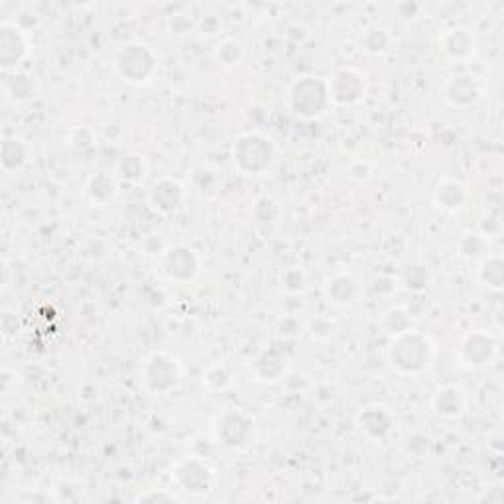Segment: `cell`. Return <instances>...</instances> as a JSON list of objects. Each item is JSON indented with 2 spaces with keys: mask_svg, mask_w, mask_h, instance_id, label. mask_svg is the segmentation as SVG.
Masks as SVG:
<instances>
[{
  "mask_svg": "<svg viewBox=\"0 0 504 504\" xmlns=\"http://www.w3.org/2000/svg\"><path fill=\"white\" fill-rule=\"evenodd\" d=\"M436 361V343L428 333L408 329L390 339L386 347V364L400 377H420Z\"/></svg>",
  "mask_w": 504,
  "mask_h": 504,
  "instance_id": "cell-1",
  "label": "cell"
},
{
  "mask_svg": "<svg viewBox=\"0 0 504 504\" xmlns=\"http://www.w3.org/2000/svg\"><path fill=\"white\" fill-rule=\"evenodd\" d=\"M286 109L300 120H317L332 111V93L325 77L306 73L295 77L284 95Z\"/></svg>",
  "mask_w": 504,
  "mask_h": 504,
  "instance_id": "cell-2",
  "label": "cell"
},
{
  "mask_svg": "<svg viewBox=\"0 0 504 504\" xmlns=\"http://www.w3.org/2000/svg\"><path fill=\"white\" fill-rule=\"evenodd\" d=\"M231 158L234 168L245 176H264L278 158V144L260 130H247L233 141Z\"/></svg>",
  "mask_w": 504,
  "mask_h": 504,
  "instance_id": "cell-3",
  "label": "cell"
},
{
  "mask_svg": "<svg viewBox=\"0 0 504 504\" xmlns=\"http://www.w3.org/2000/svg\"><path fill=\"white\" fill-rule=\"evenodd\" d=\"M211 436L217 446L242 454L255 446L258 439V422L245 408L227 406L215 416Z\"/></svg>",
  "mask_w": 504,
  "mask_h": 504,
  "instance_id": "cell-4",
  "label": "cell"
},
{
  "mask_svg": "<svg viewBox=\"0 0 504 504\" xmlns=\"http://www.w3.org/2000/svg\"><path fill=\"white\" fill-rule=\"evenodd\" d=\"M181 363L168 351H152L138 364V382H141L142 393L148 396L160 398L168 396L179 386Z\"/></svg>",
  "mask_w": 504,
  "mask_h": 504,
  "instance_id": "cell-5",
  "label": "cell"
},
{
  "mask_svg": "<svg viewBox=\"0 0 504 504\" xmlns=\"http://www.w3.org/2000/svg\"><path fill=\"white\" fill-rule=\"evenodd\" d=\"M115 73L130 85H144L158 72V54L146 42H126L112 54Z\"/></svg>",
  "mask_w": 504,
  "mask_h": 504,
  "instance_id": "cell-6",
  "label": "cell"
},
{
  "mask_svg": "<svg viewBox=\"0 0 504 504\" xmlns=\"http://www.w3.org/2000/svg\"><path fill=\"white\" fill-rule=\"evenodd\" d=\"M203 271V258L199 250L176 242L160 250L158 255V272L172 284H189L197 280Z\"/></svg>",
  "mask_w": 504,
  "mask_h": 504,
  "instance_id": "cell-7",
  "label": "cell"
},
{
  "mask_svg": "<svg viewBox=\"0 0 504 504\" xmlns=\"http://www.w3.org/2000/svg\"><path fill=\"white\" fill-rule=\"evenodd\" d=\"M172 481L178 491L187 493L189 497H207L217 485V475L213 467L205 459L197 455H187L178 459L172 465Z\"/></svg>",
  "mask_w": 504,
  "mask_h": 504,
  "instance_id": "cell-8",
  "label": "cell"
},
{
  "mask_svg": "<svg viewBox=\"0 0 504 504\" xmlns=\"http://www.w3.org/2000/svg\"><path fill=\"white\" fill-rule=\"evenodd\" d=\"M355 430L367 441L386 446L396 431V414L386 404H367L355 414Z\"/></svg>",
  "mask_w": 504,
  "mask_h": 504,
  "instance_id": "cell-9",
  "label": "cell"
},
{
  "mask_svg": "<svg viewBox=\"0 0 504 504\" xmlns=\"http://www.w3.org/2000/svg\"><path fill=\"white\" fill-rule=\"evenodd\" d=\"M486 85L481 75L459 72L451 73L441 85V99L447 107L463 111L479 103L485 97Z\"/></svg>",
  "mask_w": 504,
  "mask_h": 504,
  "instance_id": "cell-10",
  "label": "cell"
},
{
  "mask_svg": "<svg viewBox=\"0 0 504 504\" xmlns=\"http://www.w3.org/2000/svg\"><path fill=\"white\" fill-rule=\"evenodd\" d=\"M187 202V187L179 179L162 176L148 187L146 203L148 210L158 217H173L184 211Z\"/></svg>",
  "mask_w": 504,
  "mask_h": 504,
  "instance_id": "cell-11",
  "label": "cell"
},
{
  "mask_svg": "<svg viewBox=\"0 0 504 504\" xmlns=\"http://www.w3.org/2000/svg\"><path fill=\"white\" fill-rule=\"evenodd\" d=\"M459 361L469 369H485L499 357V341L486 329H471L467 332L457 347Z\"/></svg>",
  "mask_w": 504,
  "mask_h": 504,
  "instance_id": "cell-12",
  "label": "cell"
},
{
  "mask_svg": "<svg viewBox=\"0 0 504 504\" xmlns=\"http://www.w3.org/2000/svg\"><path fill=\"white\" fill-rule=\"evenodd\" d=\"M292 369L290 353L280 345L263 347L250 361V380L258 385H274L288 377Z\"/></svg>",
  "mask_w": 504,
  "mask_h": 504,
  "instance_id": "cell-13",
  "label": "cell"
},
{
  "mask_svg": "<svg viewBox=\"0 0 504 504\" xmlns=\"http://www.w3.org/2000/svg\"><path fill=\"white\" fill-rule=\"evenodd\" d=\"M321 295L335 309H353L364 300V286L351 272L329 274L321 284Z\"/></svg>",
  "mask_w": 504,
  "mask_h": 504,
  "instance_id": "cell-14",
  "label": "cell"
},
{
  "mask_svg": "<svg viewBox=\"0 0 504 504\" xmlns=\"http://www.w3.org/2000/svg\"><path fill=\"white\" fill-rule=\"evenodd\" d=\"M30 56V40L22 26L16 22L0 24V67L3 72H19Z\"/></svg>",
  "mask_w": 504,
  "mask_h": 504,
  "instance_id": "cell-15",
  "label": "cell"
},
{
  "mask_svg": "<svg viewBox=\"0 0 504 504\" xmlns=\"http://www.w3.org/2000/svg\"><path fill=\"white\" fill-rule=\"evenodd\" d=\"M329 93L332 103L337 107H355L367 97V81L364 75L355 67H341L329 77Z\"/></svg>",
  "mask_w": 504,
  "mask_h": 504,
  "instance_id": "cell-16",
  "label": "cell"
},
{
  "mask_svg": "<svg viewBox=\"0 0 504 504\" xmlns=\"http://www.w3.org/2000/svg\"><path fill=\"white\" fill-rule=\"evenodd\" d=\"M477 34L463 24H454L439 34V50L449 62L465 64L477 54Z\"/></svg>",
  "mask_w": 504,
  "mask_h": 504,
  "instance_id": "cell-17",
  "label": "cell"
},
{
  "mask_svg": "<svg viewBox=\"0 0 504 504\" xmlns=\"http://www.w3.org/2000/svg\"><path fill=\"white\" fill-rule=\"evenodd\" d=\"M431 412L446 420H455L463 416L469 408L467 390L462 385H439L430 396Z\"/></svg>",
  "mask_w": 504,
  "mask_h": 504,
  "instance_id": "cell-18",
  "label": "cell"
},
{
  "mask_svg": "<svg viewBox=\"0 0 504 504\" xmlns=\"http://www.w3.org/2000/svg\"><path fill=\"white\" fill-rule=\"evenodd\" d=\"M431 202L443 213H459L469 202V187L462 179L455 178H439L433 186Z\"/></svg>",
  "mask_w": 504,
  "mask_h": 504,
  "instance_id": "cell-19",
  "label": "cell"
},
{
  "mask_svg": "<svg viewBox=\"0 0 504 504\" xmlns=\"http://www.w3.org/2000/svg\"><path fill=\"white\" fill-rule=\"evenodd\" d=\"M32 158V144L22 134H6L0 148V168L8 176L24 172Z\"/></svg>",
  "mask_w": 504,
  "mask_h": 504,
  "instance_id": "cell-20",
  "label": "cell"
},
{
  "mask_svg": "<svg viewBox=\"0 0 504 504\" xmlns=\"http://www.w3.org/2000/svg\"><path fill=\"white\" fill-rule=\"evenodd\" d=\"M118 186L120 181L117 179L115 172L99 170L91 173L89 179H87L83 197L91 207H107L118 195Z\"/></svg>",
  "mask_w": 504,
  "mask_h": 504,
  "instance_id": "cell-21",
  "label": "cell"
},
{
  "mask_svg": "<svg viewBox=\"0 0 504 504\" xmlns=\"http://www.w3.org/2000/svg\"><path fill=\"white\" fill-rule=\"evenodd\" d=\"M4 99L11 103H26L32 101L38 93V85L34 77L24 72H8L3 80Z\"/></svg>",
  "mask_w": 504,
  "mask_h": 504,
  "instance_id": "cell-22",
  "label": "cell"
},
{
  "mask_svg": "<svg viewBox=\"0 0 504 504\" xmlns=\"http://www.w3.org/2000/svg\"><path fill=\"white\" fill-rule=\"evenodd\" d=\"M477 282L485 288H489L493 292H500L504 286V258L494 252V255H486L485 258L479 260L475 271Z\"/></svg>",
  "mask_w": 504,
  "mask_h": 504,
  "instance_id": "cell-23",
  "label": "cell"
},
{
  "mask_svg": "<svg viewBox=\"0 0 504 504\" xmlns=\"http://www.w3.org/2000/svg\"><path fill=\"white\" fill-rule=\"evenodd\" d=\"M234 380H237V372L225 361L211 363L210 367L203 369L202 375L203 386L210 393H225V390H229L234 385Z\"/></svg>",
  "mask_w": 504,
  "mask_h": 504,
  "instance_id": "cell-24",
  "label": "cell"
},
{
  "mask_svg": "<svg viewBox=\"0 0 504 504\" xmlns=\"http://www.w3.org/2000/svg\"><path fill=\"white\" fill-rule=\"evenodd\" d=\"M378 329L388 339L412 329V316L404 306H390L378 316Z\"/></svg>",
  "mask_w": 504,
  "mask_h": 504,
  "instance_id": "cell-25",
  "label": "cell"
},
{
  "mask_svg": "<svg viewBox=\"0 0 504 504\" xmlns=\"http://www.w3.org/2000/svg\"><path fill=\"white\" fill-rule=\"evenodd\" d=\"M115 176L123 184H141L148 173V162L141 154H126L115 164Z\"/></svg>",
  "mask_w": 504,
  "mask_h": 504,
  "instance_id": "cell-26",
  "label": "cell"
},
{
  "mask_svg": "<svg viewBox=\"0 0 504 504\" xmlns=\"http://www.w3.org/2000/svg\"><path fill=\"white\" fill-rule=\"evenodd\" d=\"M489 248V237H485L479 231H467L462 234V239L457 241V255L463 260H471V263L473 260L479 263L481 258L491 255Z\"/></svg>",
  "mask_w": 504,
  "mask_h": 504,
  "instance_id": "cell-27",
  "label": "cell"
},
{
  "mask_svg": "<svg viewBox=\"0 0 504 504\" xmlns=\"http://www.w3.org/2000/svg\"><path fill=\"white\" fill-rule=\"evenodd\" d=\"M393 43H394L393 34H390V30L385 28V26H372V28L363 32V36L359 40L361 50L369 56L386 54V51H390V48H393Z\"/></svg>",
  "mask_w": 504,
  "mask_h": 504,
  "instance_id": "cell-28",
  "label": "cell"
},
{
  "mask_svg": "<svg viewBox=\"0 0 504 504\" xmlns=\"http://www.w3.org/2000/svg\"><path fill=\"white\" fill-rule=\"evenodd\" d=\"M213 59L223 67H237L245 59V46L234 38H223L215 43Z\"/></svg>",
  "mask_w": 504,
  "mask_h": 504,
  "instance_id": "cell-29",
  "label": "cell"
},
{
  "mask_svg": "<svg viewBox=\"0 0 504 504\" xmlns=\"http://www.w3.org/2000/svg\"><path fill=\"white\" fill-rule=\"evenodd\" d=\"M252 217H255L258 229L260 227L274 229L282 217V207L276 202V199L263 195L255 202V207H252Z\"/></svg>",
  "mask_w": 504,
  "mask_h": 504,
  "instance_id": "cell-30",
  "label": "cell"
},
{
  "mask_svg": "<svg viewBox=\"0 0 504 504\" xmlns=\"http://www.w3.org/2000/svg\"><path fill=\"white\" fill-rule=\"evenodd\" d=\"M430 282H431V274L430 268L425 264H410L404 268L402 274H400V284H402V288L412 294L425 292L430 288Z\"/></svg>",
  "mask_w": 504,
  "mask_h": 504,
  "instance_id": "cell-31",
  "label": "cell"
},
{
  "mask_svg": "<svg viewBox=\"0 0 504 504\" xmlns=\"http://www.w3.org/2000/svg\"><path fill=\"white\" fill-rule=\"evenodd\" d=\"M278 280H280L282 292L288 294V295H303L308 290V284H309L308 272L303 271L302 266L284 268Z\"/></svg>",
  "mask_w": 504,
  "mask_h": 504,
  "instance_id": "cell-32",
  "label": "cell"
},
{
  "mask_svg": "<svg viewBox=\"0 0 504 504\" xmlns=\"http://www.w3.org/2000/svg\"><path fill=\"white\" fill-rule=\"evenodd\" d=\"M333 332H335L333 321L329 319V317L317 316V317H314V319H309L308 333H309L311 339H314V341H317V343L329 341V339L333 337Z\"/></svg>",
  "mask_w": 504,
  "mask_h": 504,
  "instance_id": "cell-33",
  "label": "cell"
},
{
  "mask_svg": "<svg viewBox=\"0 0 504 504\" xmlns=\"http://www.w3.org/2000/svg\"><path fill=\"white\" fill-rule=\"evenodd\" d=\"M168 32L172 34V36H176V38H184L187 36V34L194 32V20L189 19L187 14H181V12H176V14H170L168 16Z\"/></svg>",
  "mask_w": 504,
  "mask_h": 504,
  "instance_id": "cell-34",
  "label": "cell"
},
{
  "mask_svg": "<svg viewBox=\"0 0 504 504\" xmlns=\"http://www.w3.org/2000/svg\"><path fill=\"white\" fill-rule=\"evenodd\" d=\"M95 142V133L89 126H77L69 133V146L75 150H87Z\"/></svg>",
  "mask_w": 504,
  "mask_h": 504,
  "instance_id": "cell-35",
  "label": "cell"
},
{
  "mask_svg": "<svg viewBox=\"0 0 504 504\" xmlns=\"http://www.w3.org/2000/svg\"><path fill=\"white\" fill-rule=\"evenodd\" d=\"M19 327H20L19 314H16L14 309H4L3 319H0V332H3L4 341L16 337V333H19Z\"/></svg>",
  "mask_w": 504,
  "mask_h": 504,
  "instance_id": "cell-36",
  "label": "cell"
},
{
  "mask_svg": "<svg viewBox=\"0 0 504 504\" xmlns=\"http://www.w3.org/2000/svg\"><path fill=\"white\" fill-rule=\"evenodd\" d=\"M134 502H181V497H178L176 493H170V491H148V493H142V494H138V497H134Z\"/></svg>",
  "mask_w": 504,
  "mask_h": 504,
  "instance_id": "cell-37",
  "label": "cell"
},
{
  "mask_svg": "<svg viewBox=\"0 0 504 504\" xmlns=\"http://www.w3.org/2000/svg\"><path fill=\"white\" fill-rule=\"evenodd\" d=\"M16 382H19V375H16V370L8 367V364H3V369H0V393L3 396H8L16 388Z\"/></svg>",
  "mask_w": 504,
  "mask_h": 504,
  "instance_id": "cell-38",
  "label": "cell"
},
{
  "mask_svg": "<svg viewBox=\"0 0 504 504\" xmlns=\"http://www.w3.org/2000/svg\"><path fill=\"white\" fill-rule=\"evenodd\" d=\"M420 12H422V4H418V3H400V4H396V14L402 16L404 20L418 19Z\"/></svg>",
  "mask_w": 504,
  "mask_h": 504,
  "instance_id": "cell-39",
  "label": "cell"
},
{
  "mask_svg": "<svg viewBox=\"0 0 504 504\" xmlns=\"http://www.w3.org/2000/svg\"><path fill=\"white\" fill-rule=\"evenodd\" d=\"M199 26H202V30H203V34H207V36H217V34L223 30V22H221L219 16H215V14L205 16Z\"/></svg>",
  "mask_w": 504,
  "mask_h": 504,
  "instance_id": "cell-40",
  "label": "cell"
},
{
  "mask_svg": "<svg viewBox=\"0 0 504 504\" xmlns=\"http://www.w3.org/2000/svg\"><path fill=\"white\" fill-rule=\"evenodd\" d=\"M475 500H477V502H494V504H500V502L504 500V494H502V489H497V486H491V489H485Z\"/></svg>",
  "mask_w": 504,
  "mask_h": 504,
  "instance_id": "cell-41",
  "label": "cell"
},
{
  "mask_svg": "<svg viewBox=\"0 0 504 504\" xmlns=\"http://www.w3.org/2000/svg\"><path fill=\"white\" fill-rule=\"evenodd\" d=\"M372 173H375V170H372L369 162H357V164H353V168H351V176L355 179H369L372 178Z\"/></svg>",
  "mask_w": 504,
  "mask_h": 504,
  "instance_id": "cell-42",
  "label": "cell"
}]
</instances>
